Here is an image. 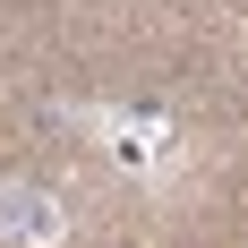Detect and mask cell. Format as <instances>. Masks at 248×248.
Listing matches in <instances>:
<instances>
[{
  "label": "cell",
  "instance_id": "obj_1",
  "mask_svg": "<svg viewBox=\"0 0 248 248\" xmlns=\"http://www.w3.org/2000/svg\"><path fill=\"white\" fill-rule=\"evenodd\" d=\"M60 120L86 128V137H103V154H111L128 180H146V188H163L171 163H180L171 120H154V111H120V103H60Z\"/></svg>",
  "mask_w": 248,
  "mask_h": 248
},
{
  "label": "cell",
  "instance_id": "obj_2",
  "mask_svg": "<svg viewBox=\"0 0 248 248\" xmlns=\"http://www.w3.org/2000/svg\"><path fill=\"white\" fill-rule=\"evenodd\" d=\"M60 240H69L60 197L34 188V180H9V171H0V248H60Z\"/></svg>",
  "mask_w": 248,
  "mask_h": 248
}]
</instances>
